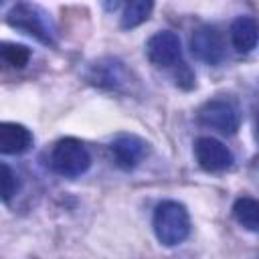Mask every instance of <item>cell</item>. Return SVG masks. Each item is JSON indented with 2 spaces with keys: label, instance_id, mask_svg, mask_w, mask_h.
Masks as SVG:
<instances>
[{
  "label": "cell",
  "instance_id": "obj_4",
  "mask_svg": "<svg viewBox=\"0 0 259 259\" xmlns=\"http://www.w3.org/2000/svg\"><path fill=\"white\" fill-rule=\"evenodd\" d=\"M198 123L223 136H233L241 125V111L231 99H210L198 109Z\"/></svg>",
  "mask_w": 259,
  "mask_h": 259
},
{
  "label": "cell",
  "instance_id": "obj_9",
  "mask_svg": "<svg viewBox=\"0 0 259 259\" xmlns=\"http://www.w3.org/2000/svg\"><path fill=\"white\" fill-rule=\"evenodd\" d=\"M32 146V134L26 125L14 121H0V154H24Z\"/></svg>",
  "mask_w": 259,
  "mask_h": 259
},
{
  "label": "cell",
  "instance_id": "obj_3",
  "mask_svg": "<svg viewBox=\"0 0 259 259\" xmlns=\"http://www.w3.org/2000/svg\"><path fill=\"white\" fill-rule=\"evenodd\" d=\"M51 168L59 176L79 178L91 166V154L83 142L77 138H63L53 146L51 152Z\"/></svg>",
  "mask_w": 259,
  "mask_h": 259
},
{
  "label": "cell",
  "instance_id": "obj_14",
  "mask_svg": "<svg viewBox=\"0 0 259 259\" xmlns=\"http://www.w3.org/2000/svg\"><path fill=\"white\" fill-rule=\"evenodd\" d=\"M18 190V176L6 164H0V200H10Z\"/></svg>",
  "mask_w": 259,
  "mask_h": 259
},
{
  "label": "cell",
  "instance_id": "obj_16",
  "mask_svg": "<svg viewBox=\"0 0 259 259\" xmlns=\"http://www.w3.org/2000/svg\"><path fill=\"white\" fill-rule=\"evenodd\" d=\"M0 4H2V0H0Z\"/></svg>",
  "mask_w": 259,
  "mask_h": 259
},
{
  "label": "cell",
  "instance_id": "obj_11",
  "mask_svg": "<svg viewBox=\"0 0 259 259\" xmlns=\"http://www.w3.org/2000/svg\"><path fill=\"white\" fill-rule=\"evenodd\" d=\"M233 217L241 227L255 233L259 229V202L251 196L237 198L233 204Z\"/></svg>",
  "mask_w": 259,
  "mask_h": 259
},
{
  "label": "cell",
  "instance_id": "obj_6",
  "mask_svg": "<svg viewBox=\"0 0 259 259\" xmlns=\"http://www.w3.org/2000/svg\"><path fill=\"white\" fill-rule=\"evenodd\" d=\"M194 158L198 166L206 172H223L233 164L231 150L221 140L210 136H202L194 142Z\"/></svg>",
  "mask_w": 259,
  "mask_h": 259
},
{
  "label": "cell",
  "instance_id": "obj_7",
  "mask_svg": "<svg viewBox=\"0 0 259 259\" xmlns=\"http://www.w3.org/2000/svg\"><path fill=\"white\" fill-rule=\"evenodd\" d=\"M190 51L198 61L206 65H219L225 57L223 34L214 26H200L190 36Z\"/></svg>",
  "mask_w": 259,
  "mask_h": 259
},
{
  "label": "cell",
  "instance_id": "obj_12",
  "mask_svg": "<svg viewBox=\"0 0 259 259\" xmlns=\"http://www.w3.org/2000/svg\"><path fill=\"white\" fill-rule=\"evenodd\" d=\"M154 0H127L121 14V28H136L152 14Z\"/></svg>",
  "mask_w": 259,
  "mask_h": 259
},
{
  "label": "cell",
  "instance_id": "obj_5",
  "mask_svg": "<svg viewBox=\"0 0 259 259\" xmlns=\"http://www.w3.org/2000/svg\"><path fill=\"white\" fill-rule=\"evenodd\" d=\"M146 55L156 67H176L182 63V42L176 32L160 30L148 38Z\"/></svg>",
  "mask_w": 259,
  "mask_h": 259
},
{
  "label": "cell",
  "instance_id": "obj_8",
  "mask_svg": "<svg viewBox=\"0 0 259 259\" xmlns=\"http://www.w3.org/2000/svg\"><path fill=\"white\" fill-rule=\"evenodd\" d=\"M109 150L121 170H134L148 154V144L134 134H121L111 142Z\"/></svg>",
  "mask_w": 259,
  "mask_h": 259
},
{
  "label": "cell",
  "instance_id": "obj_1",
  "mask_svg": "<svg viewBox=\"0 0 259 259\" xmlns=\"http://www.w3.org/2000/svg\"><path fill=\"white\" fill-rule=\"evenodd\" d=\"M154 235L164 247H176L190 235V214L178 200H162L154 208Z\"/></svg>",
  "mask_w": 259,
  "mask_h": 259
},
{
  "label": "cell",
  "instance_id": "obj_10",
  "mask_svg": "<svg viewBox=\"0 0 259 259\" xmlns=\"http://www.w3.org/2000/svg\"><path fill=\"white\" fill-rule=\"evenodd\" d=\"M231 42L239 53H251L257 47V22L253 16H239L231 24Z\"/></svg>",
  "mask_w": 259,
  "mask_h": 259
},
{
  "label": "cell",
  "instance_id": "obj_13",
  "mask_svg": "<svg viewBox=\"0 0 259 259\" xmlns=\"http://www.w3.org/2000/svg\"><path fill=\"white\" fill-rule=\"evenodd\" d=\"M30 61V49L16 42H0V65L22 69Z\"/></svg>",
  "mask_w": 259,
  "mask_h": 259
},
{
  "label": "cell",
  "instance_id": "obj_2",
  "mask_svg": "<svg viewBox=\"0 0 259 259\" xmlns=\"http://www.w3.org/2000/svg\"><path fill=\"white\" fill-rule=\"evenodd\" d=\"M6 22L12 28H16L18 32L32 36L47 47L57 45V30H55V24H53L49 12L36 4H26V2L16 4L8 12Z\"/></svg>",
  "mask_w": 259,
  "mask_h": 259
},
{
  "label": "cell",
  "instance_id": "obj_15",
  "mask_svg": "<svg viewBox=\"0 0 259 259\" xmlns=\"http://www.w3.org/2000/svg\"><path fill=\"white\" fill-rule=\"evenodd\" d=\"M125 2H127V0H103V6H105L107 12H115V10H119L121 6H125Z\"/></svg>",
  "mask_w": 259,
  "mask_h": 259
}]
</instances>
